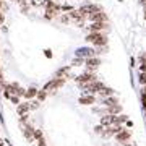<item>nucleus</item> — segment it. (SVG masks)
<instances>
[{"label":"nucleus","mask_w":146,"mask_h":146,"mask_svg":"<svg viewBox=\"0 0 146 146\" xmlns=\"http://www.w3.org/2000/svg\"><path fill=\"white\" fill-rule=\"evenodd\" d=\"M47 98V91L42 89V91H37V101H44Z\"/></svg>","instance_id":"nucleus-22"},{"label":"nucleus","mask_w":146,"mask_h":146,"mask_svg":"<svg viewBox=\"0 0 146 146\" xmlns=\"http://www.w3.org/2000/svg\"><path fill=\"white\" fill-rule=\"evenodd\" d=\"M96 80H98V76H96L93 72H86V73H83V75L76 76L75 81L78 84H86V83H91V81H96Z\"/></svg>","instance_id":"nucleus-4"},{"label":"nucleus","mask_w":146,"mask_h":146,"mask_svg":"<svg viewBox=\"0 0 146 146\" xmlns=\"http://www.w3.org/2000/svg\"><path fill=\"white\" fill-rule=\"evenodd\" d=\"M145 55H146V54H145Z\"/></svg>","instance_id":"nucleus-35"},{"label":"nucleus","mask_w":146,"mask_h":146,"mask_svg":"<svg viewBox=\"0 0 146 146\" xmlns=\"http://www.w3.org/2000/svg\"><path fill=\"white\" fill-rule=\"evenodd\" d=\"M94 96L93 94H89V96H81L80 98V104H83V106H91V104H94Z\"/></svg>","instance_id":"nucleus-11"},{"label":"nucleus","mask_w":146,"mask_h":146,"mask_svg":"<svg viewBox=\"0 0 146 146\" xmlns=\"http://www.w3.org/2000/svg\"><path fill=\"white\" fill-rule=\"evenodd\" d=\"M143 89H145V91H146V84H145V88H143Z\"/></svg>","instance_id":"nucleus-33"},{"label":"nucleus","mask_w":146,"mask_h":146,"mask_svg":"<svg viewBox=\"0 0 146 146\" xmlns=\"http://www.w3.org/2000/svg\"><path fill=\"white\" fill-rule=\"evenodd\" d=\"M101 65V58L98 57H89L84 60V67L88 68V72H94V70H98V67Z\"/></svg>","instance_id":"nucleus-7"},{"label":"nucleus","mask_w":146,"mask_h":146,"mask_svg":"<svg viewBox=\"0 0 146 146\" xmlns=\"http://www.w3.org/2000/svg\"><path fill=\"white\" fill-rule=\"evenodd\" d=\"M68 73H70V67H63V68H60V70H57L55 76H57V78H62V76H67Z\"/></svg>","instance_id":"nucleus-16"},{"label":"nucleus","mask_w":146,"mask_h":146,"mask_svg":"<svg viewBox=\"0 0 146 146\" xmlns=\"http://www.w3.org/2000/svg\"><path fill=\"white\" fill-rule=\"evenodd\" d=\"M80 88L81 89H86V93L93 94V93H99L101 89H104V83H101V81H91V83H86V84H80Z\"/></svg>","instance_id":"nucleus-2"},{"label":"nucleus","mask_w":146,"mask_h":146,"mask_svg":"<svg viewBox=\"0 0 146 146\" xmlns=\"http://www.w3.org/2000/svg\"><path fill=\"white\" fill-rule=\"evenodd\" d=\"M88 18H89V21H91V23H94V21H107V15H106V13H104L102 10L91 13V15H89Z\"/></svg>","instance_id":"nucleus-9"},{"label":"nucleus","mask_w":146,"mask_h":146,"mask_svg":"<svg viewBox=\"0 0 146 146\" xmlns=\"http://www.w3.org/2000/svg\"><path fill=\"white\" fill-rule=\"evenodd\" d=\"M2 23H3V15L0 13V25H2Z\"/></svg>","instance_id":"nucleus-29"},{"label":"nucleus","mask_w":146,"mask_h":146,"mask_svg":"<svg viewBox=\"0 0 146 146\" xmlns=\"http://www.w3.org/2000/svg\"><path fill=\"white\" fill-rule=\"evenodd\" d=\"M140 3H141L143 7H145V5H146V0H140Z\"/></svg>","instance_id":"nucleus-30"},{"label":"nucleus","mask_w":146,"mask_h":146,"mask_svg":"<svg viewBox=\"0 0 146 146\" xmlns=\"http://www.w3.org/2000/svg\"><path fill=\"white\" fill-rule=\"evenodd\" d=\"M140 84H146V73L140 72Z\"/></svg>","instance_id":"nucleus-24"},{"label":"nucleus","mask_w":146,"mask_h":146,"mask_svg":"<svg viewBox=\"0 0 146 146\" xmlns=\"http://www.w3.org/2000/svg\"><path fill=\"white\" fill-rule=\"evenodd\" d=\"M84 60H86V58L76 57V58H75V60H73V62H72V65H73V67H80V65H81V63H84Z\"/></svg>","instance_id":"nucleus-23"},{"label":"nucleus","mask_w":146,"mask_h":146,"mask_svg":"<svg viewBox=\"0 0 146 146\" xmlns=\"http://www.w3.org/2000/svg\"><path fill=\"white\" fill-rule=\"evenodd\" d=\"M63 84H65V78H57V76H55L54 80H50V81L46 84V88L44 89L49 93V91H54V89L60 88V86H63Z\"/></svg>","instance_id":"nucleus-5"},{"label":"nucleus","mask_w":146,"mask_h":146,"mask_svg":"<svg viewBox=\"0 0 146 146\" xmlns=\"http://www.w3.org/2000/svg\"><path fill=\"white\" fill-rule=\"evenodd\" d=\"M25 136H26L28 140H33L34 138V130H33L31 127H26L25 128Z\"/></svg>","instance_id":"nucleus-21"},{"label":"nucleus","mask_w":146,"mask_h":146,"mask_svg":"<svg viewBox=\"0 0 146 146\" xmlns=\"http://www.w3.org/2000/svg\"><path fill=\"white\" fill-rule=\"evenodd\" d=\"M86 41L93 46L99 47V46H107V36L102 34V33H88L86 36Z\"/></svg>","instance_id":"nucleus-1"},{"label":"nucleus","mask_w":146,"mask_h":146,"mask_svg":"<svg viewBox=\"0 0 146 146\" xmlns=\"http://www.w3.org/2000/svg\"><path fill=\"white\" fill-rule=\"evenodd\" d=\"M0 146H3V143H2V141H0Z\"/></svg>","instance_id":"nucleus-32"},{"label":"nucleus","mask_w":146,"mask_h":146,"mask_svg":"<svg viewBox=\"0 0 146 146\" xmlns=\"http://www.w3.org/2000/svg\"><path fill=\"white\" fill-rule=\"evenodd\" d=\"M76 57L81 58H89V57H96V49H89V47H81L76 50Z\"/></svg>","instance_id":"nucleus-8"},{"label":"nucleus","mask_w":146,"mask_h":146,"mask_svg":"<svg viewBox=\"0 0 146 146\" xmlns=\"http://www.w3.org/2000/svg\"><path fill=\"white\" fill-rule=\"evenodd\" d=\"M99 96L104 99V98H109V96H114V89H110V88H104V89H101L99 91Z\"/></svg>","instance_id":"nucleus-15"},{"label":"nucleus","mask_w":146,"mask_h":146,"mask_svg":"<svg viewBox=\"0 0 146 146\" xmlns=\"http://www.w3.org/2000/svg\"><path fill=\"white\" fill-rule=\"evenodd\" d=\"M101 125L104 127H110L114 125V115H104V117H101Z\"/></svg>","instance_id":"nucleus-12"},{"label":"nucleus","mask_w":146,"mask_h":146,"mask_svg":"<svg viewBox=\"0 0 146 146\" xmlns=\"http://www.w3.org/2000/svg\"><path fill=\"white\" fill-rule=\"evenodd\" d=\"M0 7H2V2H0Z\"/></svg>","instance_id":"nucleus-34"},{"label":"nucleus","mask_w":146,"mask_h":146,"mask_svg":"<svg viewBox=\"0 0 146 146\" xmlns=\"http://www.w3.org/2000/svg\"><path fill=\"white\" fill-rule=\"evenodd\" d=\"M60 21H62V23H65V25H67V23H70V21H72V20H70V16H68V13H67V15H62V16H60Z\"/></svg>","instance_id":"nucleus-25"},{"label":"nucleus","mask_w":146,"mask_h":146,"mask_svg":"<svg viewBox=\"0 0 146 146\" xmlns=\"http://www.w3.org/2000/svg\"><path fill=\"white\" fill-rule=\"evenodd\" d=\"M109 29L107 21H94L91 23V26H88V33H102Z\"/></svg>","instance_id":"nucleus-3"},{"label":"nucleus","mask_w":146,"mask_h":146,"mask_svg":"<svg viewBox=\"0 0 146 146\" xmlns=\"http://www.w3.org/2000/svg\"><path fill=\"white\" fill-rule=\"evenodd\" d=\"M29 109H31V106H29V104H20V106H18V114L25 115Z\"/></svg>","instance_id":"nucleus-18"},{"label":"nucleus","mask_w":146,"mask_h":146,"mask_svg":"<svg viewBox=\"0 0 146 146\" xmlns=\"http://www.w3.org/2000/svg\"><path fill=\"white\" fill-rule=\"evenodd\" d=\"M138 62H140V72L146 73V55H140L138 57Z\"/></svg>","instance_id":"nucleus-19"},{"label":"nucleus","mask_w":146,"mask_h":146,"mask_svg":"<svg viewBox=\"0 0 146 146\" xmlns=\"http://www.w3.org/2000/svg\"><path fill=\"white\" fill-rule=\"evenodd\" d=\"M68 16H70V20H72V21L78 23L80 26H81V25L84 23V20H86V16H84L83 13L80 11V8H78V10H75V8H73V10L70 11V13H68Z\"/></svg>","instance_id":"nucleus-6"},{"label":"nucleus","mask_w":146,"mask_h":146,"mask_svg":"<svg viewBox=\"0 0 146 146\" xmlns=\"http://www.w3.org/2000/svg\"><path fill=\"white\" fill-rule=\"evenodd\" d=\"M102 104L107 106V107H110V106H115V104H117V98H114V96L104 98V99H102Z\"/></svg>","instance_id":"nucleus-13"},{"label":"nucleus","mask_w":146,"mask_h":146,"mask_svg":"<svg viewBox=\"0 0 146 146\" xmlns=\"http://www.w3.org/2000/svg\"><path fill=\"white\" fill-rule=\"evenodd\" d=\"M127 119H128V117H127V115H114V125L115 123H117V125H120V123H123V122H127Z\"/></svg>","instance_id":"nucleus-17"},{"label":"nucleus","mask_w":146,"mask_h":146,"mask_svg":"<svg viewBox=\"0 0 146 146\" xmlns=\"http://www.w3.org/2000/svg\"><path fill=\"white\" fill-rule=\"evenodd\" d=\"M34 138H36L37 141L42 140V131L41 130H34Z\"/></svg>","instance_id":"nucleus-26"},{"label":"nucleus","mask_w":146,"mask_h":146,"mask_svg":"<svg viewBox=\"0 0 146 146\" xmlns=\"http://www.w3.org/2000/svg\"><path fill=\"white\" fill-rule=\"evenodd\" d=\"M115 138H117V141H119V143H125V141L130 140V131H128V130L120 131V133H117V135H115Z\"/></svg>","instance_id":"nucleus-10"},{"label":"nucleus","mask_w":146,"mask_h":146,"mask_svg":"<svg viewBox=\"0 0 146 146\" xmlns=\"http://www.w3.org/2000/svg\"><path fill=\"white\" fill-rule=\"evenodd\" d=\"M72 10H73V8L70 5H63L62 7V11H72Z\"/></svg>","instance_id":"nucleus-28"},{"label":"nucleus","mask_w":146,"mask_h":146,"mask_svg":"<svg viewBox=\"0 0 146 146\" xmlns=\"http://www.w3.org/2000/svg\"><path fill=\"white\" fill-rule=\"evenodd\" d=\"M39 102H41V101H33V102H29L31 109H36V107H39Z\"/></svg>","instance_id":"nucleus-27"},{"label":"nucleus","mask_w":146,"mask_h":146,"mask_svg":"<svg viewBox=\"0 0 146 146\" xmlns=\"http://www.w3.org/2000/svg\"><path fill=\"white\" fill-rule=\"evenodd\" d=\"M107 112H109L110 115L120 114V112H122V106H119V104H115V106H110V107H107Z\"/></svg>","instance_id":"nucleus-14"},{"label":"nucleus","mask_w":146,"mask_h":146,"mask_svg":"<svg viewBox=\"0 0 146 146\" xmlns=\"http://www.w3.org/2000/svg\"><path fill=\"white\" fill-rule=\"evenodd\" d=\"M145 18H146V5H145Z\"/></svg>","instance_id":"nucleus-31"},{"label":"nucleus","mask_w":146,"mask_h":146,"mask_svg":"<svg viewBox=\"0 0 146 146\" xmlns=\"http://www.w3.org/2000/svg\"><path fill=\"white\" fill-rule=\"evenodd\" d=\"M34 96H37V89L36 88H29L25 93V98H28V99H31V98H34Z\"/></svg>","instance_id":"nucleus-20"}]
</instances>
